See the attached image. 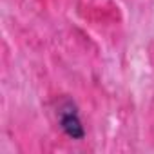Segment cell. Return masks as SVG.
<instances>
[{
    "label": "cell",
    "instance_id": "6da1fadb",
    "mask_svg": "<svg viewBox=\"0 0 154 154\" xmlns=\"http://www.w3.org/2000/svg\"><path fill=\"white\" fill-rule=\"evenodd\" d=\"M58 120H60V127L62 131L72 138V140H82L85 136V131H84V125H82V120L78 116V111H76L74 103L71 102H65L60 111H58Z\"/></svg>",
    "mask_w": 154,
    "mask_h": 154
}]
</instances>
